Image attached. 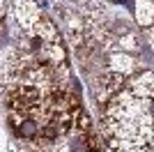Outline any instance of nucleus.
<instances>
[{
    "label": "nucleus",
    "instance_id": "nucleus-1",
    "mask_svg": "<svg viewBox=\"0 0 154 152\" xmlns=\"http://www.w3.org/2000/svg\"><path fill=\"white\" fill-rule=\"evenodd\" d=\"M16 19H19V23L26 30H32L39 23V19H42V12H39L37 2L35 0H19L16 2Z\"/></svg>",
    "mask_w": 154,
    "mask_h": 152
},
{
    "label": "nucleus",
    "instance_id": "nucleus-2",
    "mask_svg": "<svg viewBox=\"0 0 154 152\" xmlns=\"http://www.w3.org/2000/svg\"><path fill=\"white\" fill-rule=\"evenodd\" d=\"M129 90L136 97H154V74L152 71H138L136 78L129 83Z\"/></svg>",
    "mask_w": 154,
    "mask_h": 152
},
{
    "label": "nucleus",
    "instance_id": "nucleus-3",
    "mask_svg": "<svg viewBox=\"0 0 154 152\" xmlns=\"http://www.w3.org/2000/svg\"><path fill=\"white\" fill-rule=\"evenodd\" d=\"M30 32H35L44 44H55V42H58V30H55V25H53L48 19H44V16L39 19V23L35 25Z\"/></svg>",
    "mask_w": 154,
    "mask_h": 152
},
{
    "label": "nucleus",
    "instance_id": "nucleus-4",
    "mask_svg": "<svg viewBox=\"0 0 154 152\" xmlns=\"http://www.w3.org/2000/svg\"><path fill=\"white\" fill-rule=\"evenodd\" d=\"M136 21L145 28L154 25V0H136Z\"/></svg>",
    "mask_w": 154,
    "mask_h": 152
},
{
    "label": "nucleus",
    "instance_id": "nucleus-5",
    "mask_svg": "<svg viewBox=\"0 0 154 152\" xmlns=\"http://www.w3.org/2000/svg\"><path fill=\"white\" fill-rule=\"evenodd\" d=\"M110 71H117V74H129V71L134 69V58L129 55V53H115V55H110Z\"/></svg>",
    "mask_w": 154,
    "mask_h": 152
},
{
    "label": "nucleus",
    "instance_id": "nucleus-6",
    "mask_svg": "<svg viewBox=\"0 0 154 152\" xmlns=\"http://www.w3.org/2000/svg\"><path fill=\"white\" fill-rule=\"evenodd\" d=\"M74 129H76V134H85V136H90L92 131H94V125H92L90 115L85 113V111H74Z\"/></svg>",
    "mask_w": 154,
    "mask_h": 152
},
{
    "label": "nucleus",
    "instance_id": "nucleus-7",
    "mask_svg": "<svg viewBox=\"0 0 154 152\" xmlns=\"http://www.w3.org/2000/svg\"><path fill=\"white\" fill-rule=\"evenodd\" d=\"M147 113L154 118V99H149V101H147Z\"/></svg>",
    "mask_w": 154,
    "mask_h": 152
},
{
    "label": "nucleus",
    "instance_id": "nucleus-8",
    "mask_svg": "<svg viewBox=\"0 0 154 152\" xmlns=\"http://www.w3.org/2000/svg\"><path fill=\"white\" fill-rule=\"evenodd\" d=\"M149 37H152V44H154V25H152V30H149Z\"/></svg>",
    "mask_w": 154,
    "mask_h": 152
}]
</instances>
